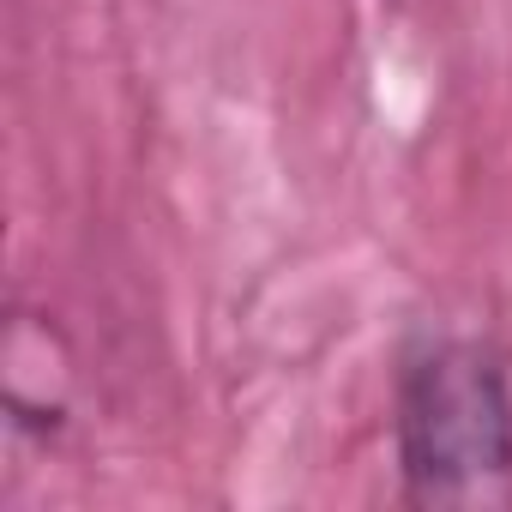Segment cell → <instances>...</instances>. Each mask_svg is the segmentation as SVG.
<instances>
[{
  "label": "cell",
  "instance_id": "cell-1",
  "mask_svg": "<svg viewBox=\"0 0 512 512\" xmlns=\"http://www.w3.org/2000/svg\"><path fill=\"white\" fill-rule=\"evenodd\" d=\"M398 470L416 506H512V392L482 344H428L398 386Z\"/></svg>",
  "mask_w": 512,
  "mask_h": 512
}]
</instances>
